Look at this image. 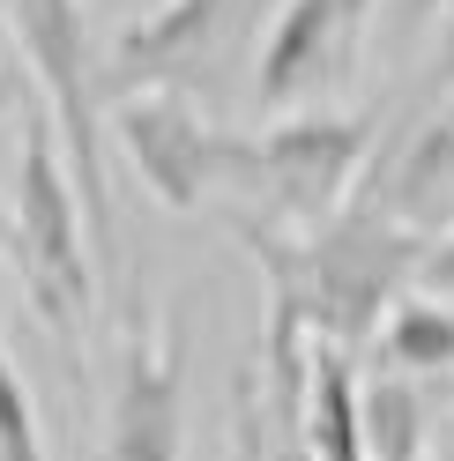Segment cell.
I'll return each mask as SVG.
<instances>
[{
    "label": "cell",
    "instance_id": "8992f818",
    "mask_svg": "<svg viewBox=\"0 0 454 461\" xmlns=\"http://www.w3.org/2000/svg\"><path fill=\"white\" fill-rule=\"evenodd\" d=\"M112 134L127 141L134 157V179L150 186L164 209L194 216L209 201V186L223 179V134L202 127V112L186 97H134V104H112Z\"/></svg>",
    "mask_w": 454,
    "mask_h": 461
},
{
    "label": "cell",
    "instance_id": "5bb4252c",
    "mask_svg": "<svg viewBox=\"0 0 454 461\" xmlns=\"http://www.w3.org/2000/svg\"><path fill=\"white\" fill-rule=\"evenodd\" d=\"M343 8H350V15H358V23H365V15H373V0H343Z\"/></svg>",
    "mask_w": 454,
    "mask_h": 461
},
{
    "label": "cell",
    "instance_id": "ba28073f",
    "mask_svg": "<svg viewBox=\"0 0 454 461\" xmlns=\"http://www.w3.org/2000/svg\"><path fill=\"white\" fill-rule=\"evenodd\" d=\"M365 23L343 8V0H283L276 31L261 45V104L291 112L298 97H313L321 82L358 52Z\"/></svg>",
    "mask_w": 454,
    "mask_h": 461
},
{
    "label": "cell",
    "instance_id": "9c48e42d",
    "mask_svg": "<svg viewBox=\"0 0 454 461\" xmlns=\"http://www.w3.org/2000/svg\"><path fill=\"white\" fill-rule=\"evenodd\" d=\"M298 447L305 461H365V431H358V365L328 342H305L298 365Z\"/></svg>",
    "mask_w": 454,
    "mask_h": 461
},
{
    "label": "cell",
    "instance_id": "5b68a950",
    "mask_svg": "<svg viewBox=\"0 0 454 461\" xmlns=\"http://www.w3.org/2000/svg\"><path fill=\"white\" fill-rule=\"evenodd\" d=\"M104 461H186V357L157 305L127 312L104 410Z\"/></svg>",
    "mask_w": 454,
    "mask_h": 461
},
{
    "label": "cell",
    "instance_id": "3957f363",
    "mask_svg": "<svg viewBox=\"0 0 454 461\" xmlns=\"http://www.w3.org/2000/svg\"><path fill=\"white\" fill-rule=\"evenodd\" d=\"M15 268L31 283V305L45 312V328L75 342L82 321H90V298H97V268L82 253V216H75V186L60 171V141H52L45 112L23 120V149H15Z\"/></svg>",
    "mask_w": 454,
    "mask_h": 461
},
{
    "label": "cell",
    "instance_id": "6da1fadb",
    "mask_svg": "<svg viewBox=\"0 0 454 461\" xmlns=\"http://www.w3.org/2000/svg\"><path fill=\"white\" fill-rule=\"evenodd\" d=\"M223 223H232V239L253 253V268L268 283V380L283 394V410L298 402L305 342L358 357L373 342L380 312L403 298V283H417V261L432 246L417 223L395 216L380 171L313 230H283L268 216L253 223L246 209H232Z\"/></svg>",
    "mask_w": 454,
    "mask_h": 461
},
{
    "label": "cell",
    "instance_id": "7c38bea8",
    "mask_svg": "<svg viewBox=\"0 0 454 461\" xmlns=\"http://www.w3.org/2000/svg\"><path fill=\"white\" fill-rule=\"evenodd\" d=\"M0 461H45V431L31 410V387L8 357V335H0Z\"/></svg>",
    "mask_w": 454,
    "mask_h": 461
},
{
    "label": "cell",
    "instance_id": "4fadbf2b",
    "mask_svg": "<svg viewBox=\"0 0 454 461\" xmlns=\"http://www.w3.org/2000/svg\"><path fill=\"white\" fill-rule=\"evenodd\" d=\"M417 283H424L432 298H454V230L424 246V261H417Z\"/></svg>",
    "mask_w": 454,
    "mask_h": 461
},
{
    "label": "cell",
    "instance_id": "30bf717a",
    "mask_svg": "<svg viewBox=\"0 0 454 461\" xmlns=\"http://www.w3.org/2000/svg\"><path fill=\"white\" fill-rule=\"evenodd\" d=\"M373 350L387 380H410V372H447L454 365V312L440 298H395L373 328Z\"/></svg>",
    "mask_w": 454,
    "mask_h": 461
},
{
    "label": "cell",
    "instance_id": "277c9868",
    "mask_svg": "<svg viewBox=\"0 0 454 461\" xmlns=\"http://www.w3.org/2000/svg\"><path fill=\"white\" fill-rule=\"evenodd\" d=\"M365 141L373 120L365 112H291L276 120L261 141H232L223 134V179H253L268 194V223L283 230H313L350 201L365 179Z\"/></svg>",
    "mask_w": 454,
    "mask_h": 461
},
{
    "label": "cell",
    "instance_id": "7a4b0ae2",
    "mask_svg": "<svg viewBox=\"0 0 454 461\" xmlns=\"http://www.w3.org/2000/svg\"><path fill=\"white\" fill-rule=\"evenodd\" d=\"M8 31L23 68L45 90V127L60 141V171L75 186V216L97 239V261H112V171H104V90L82 31V0H8Z\"/></svg>",
    "mask_w": 454,
    "mask_h": 461
},
{
    "label": "cell",
    "instance_id": "8fae6325",
    "mask_svg": "<svg viewBox=\"0 0 454 461\" xmlns=\"http://www.w3.org/2000/svg\"><path fill=\"white\" fill-rule=\"evenodd\" d=\"M358 431H365V461H417L424 454V394L380 372L373 387H358Z\"/></svg>",
    "mask_w": 454,
    "mask_h": 461
},
{
    "label": "cell",
    "instance_id": "52a82bcc",
    "mask_svg": "<svg viewBox=\"0 0 454 461\" xmlns=\"http://www.w3.org/2000/svg\"><path fill=\"white\" fill-rule=\"evenodd\" d=\"M223 31H232V0H164L157 15L127 23L112 38V60L97 75V90H150V97H186V82H202L223 52Z\"/></svg>",
    "mask_w": 454,
    "mask_h": 461
}]
</instances>
